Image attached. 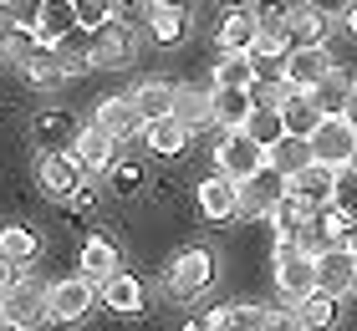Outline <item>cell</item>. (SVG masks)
<instances>
[{
	"label": "cell",
	"instance_id": "obj_1",
	"mask_svg": "<svg viewBox=\"0 0 357 331\" xmlns=\"http://www.w3.org/2000/svg\"><path fill=\"white\" fill-rule=\"evenodd\" d=\"M275 291H281L291 306H296L306 291H317V255L306 250V245L275 240Z\"/></svg>",
	"mask_w": 357,
	"mask_h": 331
},
{
	"label": "cell",
	"instance_id": "obj_2",
	"mask_svg": "<svg viewBox=\"0 0 357 331\" xmlns=\"http://www.w3.org/2000/svg\"><path fill=\"white\" fill-rule=\"evenodd\" d=\"M306 148H312V158L327 163V169H347V163H352V148H357V128L342 118V112H327V118L312 128Z\"/></svg>",
	"mask_w": 357,
	"mask_h": 331
},
{
	"label": "cell",
	"instance_id": "obj_3",
	"mask_svg": "<svg viewBox=\"0 0 357 331\" xmlns=\"http://www.w3.org/2000/svg\"><path fill=\"white\" fill-rule=\"evenodd\" d=\"M266 158H271V153L250 138L245 128H225V138H220V148H215V174H225V178H235V184H240V178H250Z\"/></svg>",
	"mask_w": 357,
	"mask_h": 331
},
{
	"label": "cell",
	"instance_id": "obj_4",
	"mask_svg": "<svg viewBox=\"0 0 357 331\" xmlns=\"http://www.w3.org/2000/svg\"><path fill=\"white\" fill-rule=\"evenodd\" d=\"M327 72H332V52H327V41L291 46V52L281 56V82H286L291 92H312Z\"/></svg>",
	"mask_w": 357,
	"mask_h": 331
},
{
	"label": "cell",
	"instance_id": "obj_5",
	"mask_svg": "<svg viewBox=\"0 0 357 331\" xmlns=\"http://www.w3.org/2000/svg\"><path fill=\"white\" fill-rule=\"evenodd\" d=\"M133 56H138V31L128 26V21H118V15H112L107 26L92 31V66L118 72V66H133Z\"/></svg>",
	"mask_w": 357,
	"mask_h": 331
},
{
	"label": "cell",
	"instance_id": "obj_6",
	"mask_svg": "<svg viewBox=\"0 0 357 331\" xmlns=\"http://www.w3.org/2000/svg\"><path fill=\"white\" fill-rule=\"evenodd\" d=\"M97 301V286L87 275H67V280H56V286H46V321H82L87 311Z\"/></svg>",
	"mask_w": 357,
	"mask_h": 331
},
{
	"label": "cell",
	"instance_id": "obj_7",
	"mask_svg": "<svg viewBox=\"0 0 357 331\" xmlns=\"http://www.w3.org/2000/svg\"><path fill=\"white\" fill-rule=\"evenodd\" d=\"M118 148H123V143L112 138L107 128L87 123V128L72 132V148H67V153L77 158V169H82V174H107L112 163H118Z\"/></svg>",
	"mask_w": 357,
	"mask_h": 331
},
{
	"label": "cell",
	"instance_id": "obj_8",
	"mask_svg": "<svg viewBox=\"0 0 357 331\" xmlns=\"http://www.w3.org/2000/svg\"><path fill=\"white\" fill-rule=\"evenodd\" d=\"M209 280H215V255H209L204 245H189V250L174 255V265H169V291L178 295V301L199 295Z\"/></svg>",
	"mask_w": 357,
	"mask_h": 331
},
{
	"label": "cell",
	"instance_id": "obj_9",
	"mask_svg": "<svg viewBox=\"0 0 357 331\" xmlns=\"http://www.w3.org/2000/svg\"><path fill=\"white\" fill-rule=\"evenodd\" d=\"M235 189H240V214H245V220H261V214H271V204H275V199L286 194V174H281V169H275V163L266 158L261 169H255L250 178H240Z\"/></svg>",
	"mask_w": 357,
	"mask_h": 331
},
{
	"label": "cell",
	"instance_id": "obj_10",
	"mask_svg": "<svg viewBox=\"0 0 357 331\" xmlns=\"http://www.w3.org/2000/svg\"><path fill=\"white\" fill-rule=\"evenodd\" d=\"M0 316L15 321V326H36L46 316V286L41 280H26V275H15L6 291H0Z\"/></svg>",
	"mask_w": 357,
	"mask_h": 331
},
{
	"label": "cell",
	"instance_id": "obj_11",
	"mask_svg": "<svg viewBox=\"0 0 357 331\" xmlns=\"http://www.w3.org/2000/svg\"><path fill=\"white\" fill-rule=\"evenodd\" d=\"M36 184H41V194H52V199H72L77 184H82V169H77V158L61 153V148H41V158H36Z\"/></svg>",
	"mask_w": 357,
	"mask_h": 331
},
{
	"label": "cell",
	"instance_id": "obj_12",
	"mask_svg": "<svg viewBox=\"0 0 357 331\" xmlns=\"http://www.w3.org/2000/svg\"><path fill=\"white\" fill-rule=\"evenodd\" d=\"M255 15H261V26H255V36H250V56H255V61H281V56L291 52L286 10L266 6V10H255Z\"/></svg>",
	"mask_w": 357,
	"mask_h": 331
},
{
	"label": "cell",
	"instance_id": "obj_13",
	"mask_svg": "<svg viewBox=\"0 0 357 331\" xmlns=\"http://www.w3.org/2000/svg\"><path fill=\"white\" fill-rule=\"evenodd\" d=\"M332 174L337 169H327V163H301L296 174H286V194H296L301 204H312V209H327L332 204Z\"/></svg>",
	"mask_w": 357,
	"mask_h": 331
},
{
	"label": "cell",
	"instance_id": "obj_14",
	"mask_svg": "<svg viewBox=\"0 0 357 331\" xmlns=\"http://www.w3.org/2000/svg\"><path fill=\"white\" fill-rule=\"evenodd\" d=\"M271 224H275V235H281V240L306 245V240H312V224H317V209L301 204L296 194H281V199L271 204Z\"/></svg>",
	"mask_w": 357,
	"mask_h": 331
},
{
	"label": "cell",
	"instance_id": "obj_15",
	"mask_svg": "<svg viewBox=\"0 0 357 331\" xmlns=\"http://www.w3.org/2000/svg\"><path fill=\"white\" fill-rule=\"evenodd\" d=\"M352 270H357V255L347 245H327L317 255V291H332V295H347L352 291Z\"/></svg>",
	"mask_w": 357,
	"mask_h": 331
},
{
	"label": "cell",
	"instance_id": "obj_16",
	"mask_svg": "<svg viewBox=\"0 0 357 331\" xmlns=\"http://www.w3.org/2000/svg\"><path fill=\"white\" fill-rule=\"evenodd\" d=\"M199 214H204V220H215V224L235 220V214H240V189H235V178H225V174L204 178V184H199Z\"/></svg>",
	"mask_w": 357,
	"mask_h": 331
},
{
	"label": "cell",
	"instance_id": "obj_17",
	"mask_svg": "<svg viewBox=\"0 0 357 331\" xmlns=\"http://www.w3.org/2000/svg\"><path fill=\"white\" fill-rule=\"evenodd\" d=\"M92 123L107 128L118 143H128V138H138V132H143V118H138V107L128 102V97H102L97 112H92Z\"/></svg>",
	"mask_w": 357,
	"mask_h": 331
},
{
	"label": "cell",
	"instance_id": "obj_18",
	"mask_svg": "<svg viewBox=\"0 0 357 331\" xmlns=\"http://www.w3.org/2000/svg\"><path fill=\"white\" fill-rule=\"evenodd\" d=\"M149 31L158 46H178L189 36V10L178 6V0H153L149 6Z\"/></svg>",
	"mask_w": 357,
	"mask_h": 331
},
{
	"label": "cell",
	"instance_id": "obj_19",
	"mask_svg": "<svg viewBox=\"0 0 357 331\" xmlns=\"http://www.w3.org/2000/svg\"><path fill=\"white\" fill-rule=\"evenodd\" d=\"M143 143H149V153H158V158H178L189 148V128L178 123L174 112H164V118L143 123Z\"/></svg>",
	"mask_w": 357,
	"mask_h": 331
},
{
	"label": "cell",
	"instance_id": "obj_20",
	"mask_svg": "<svg viewBox=\"0 0 357 331\" xmlns=\"http://www.w3.org/2000/svg\"><path fill=\"white\" fill-rule=\"evenodd\" d=\"M102 301L118 311V316H143V311H149V295H143L138 275H128V270H118V275L102 280Z\"/></svg>",
	"mask_w": 357,
	"mask_h": 331
},
{
	"label": "cell",
	"instance_id": "obj_21",
	"mask_svg": "<svg viewBox=\"0 0 357 331\" xmlns=\"http://www.w3.org/2000/svg\"><path fill=\"white\" fill-rule=\"evenodd\" d=\"M250 107V87H209V118L220 128H245Z\"/></svg>",
	"mask_w": 357,
	"mask_h": 331
},
{
	"label": "cell",
	"instance_id": "obj_22",
	"mask_svg": "<svg viewBox=\"0 0 357 331\" xmlns=\"http://www.w3.org/2000/svg\"><path fill=\"white\" fill-rule=\"evenodd\" d=\"M31 31H36V41H46V46L61 41L67 31H77V6H72V0H41Z\"/></svg>",
	"mask_w": 357,
	"mask_h": 331
},
{
	"label": "cell",
	"instance_id": "obj_23",
	"mask_svg": "<svg viewBox=\"0 0 357 331\" xmlns=\"http://www.w3.org/2000/svg\"><path fill=\"white\" fill-rule=\"evenodd\" d=\"M321 118H327V112H321L306 92H286V97H281V123H286V138H312V128H317Z\"/></svg>",
	"mask_w": 357,
	"mask_h": 331
},
{
	"label": "cell",
	"instance_id": "obj_24",
	"mask_svg": "<svg viewBox=\"0 0 357 331\" xmlns=\"http://www.w3.org/2000/svg\"><path fill=\"white\" fill-rule=\"evenodd\" d=\"M342 295H332V291H306L301 301H296V316H301V326L306 331H332L337 326V316H342Z\"/></svg>",
	"mask_w": 357,
	"mask_h": 331
},
{
	"label": "cell",
	"instance_id": "obj_25",
	"mask_svg": "<svg viewBox=\"0 0 357 331\" xmlns=\"http://www.w3.org/2000/svg\"><path fill=\"white\" fill-rule=\"evenodd\" d=\"M123 270V255L112 250V240H102V235H92L87 245H82V270L77 275H87L92 286H102L107 275H118Z\"/></svg>",
	"mask_w": 357,
	"mask_h": 331
},
{
	"label": "cell",
	"instance_id": "obj_26",
	"mask_svg": "<svg viewBox=\"0 0 357 331\" xmlns=\"http://www.w3.org/2000/svg\"><path fill=\"white\" fill-rule=\"evenodd\" d=\"M21 72H26V82H31V87H46V92H52V87H61V82H67V66H61V56H56V46H36V52H31V61L21 66Z\"/></svg>",
	"mask_w": 357,
	"mask_h": 331
},
{
	"label": "cell",
	"instance_id": "obj_27",
	"mask_svg": "<svg viewBox=\"0 0 357 331\" xmlns=\"http://www.w3.org/2000/svg\"><path fill=\"white\" fill-rule=\"evenodd\" d=\"M169 112H174L189 132L215 123V118H209V92H204V87H174V107H169Z\"/></svg>",
	"mask_w": 357,
	"mask_h": 331
},
{
	"label": "cell",
	"instance_id": "obj_28",
	"mask_svg": "<svg viewBox=\"0 0 357 331\" xmlns=\"http://www.w3.org/2000/svg\"><path fill=\"white\" fill-rule=\"evenodd\" d=\"M56 46V56H61V66H67V77H82V72H92V31H67L61 41H52Z\"/></svg>",
	"mask_w": 357,
	"mask_h": 331
},
{
	"label": "cell",
	"instance_id": "obj_29",
	"mask_svg": "<svg viewBox=\"0 0 357 331\" xmlns=\"http://www.w3.org/2000/svg\"><path fill=\"white\" fill-rule=\"evenodd\" d=\"M286 31H291V41H296V46L327 41V15L317 10V0H312V6H291L286 10Z\"/></svg>",
	"mask_w": 357,
	"mask_h": 331
},
{
	"label": "cell",
	"instance_id": "obj_30",
	"mask_svg": "<svg viewBox=\"0 0 357 331\" xmlns=\"http://www.w3.org/2000/svg\"><path fill=\"white\" fill-rule=\"evenodd\" d=\"M255 26H261V15H255L250 6H245V10H230V15L220 21V46H225V52H250Z\"/></svg>",
	"mask_w": 357,
	"mask_h": 331
},
{
	"label": "cell",
	"instance_id": "obj_31",
	"mask_svg": "<svg viewBox=\"0 0 357 331\" xmlns=\"http://www.w3.org/2000/svg\"><path fill=\"white\" fill-rule=\"evenodd\" d=\"M0 255L15 260V265L36 260L41 255V235H36V229H26V224H0Z\"/></svg>",
	"mask_w": 357,
	"mask_h": 331
},
{
	"label": "cell",
	"instance_id": "obj_32",
	"mask_svg": "<svg viewBox=\"0 0 357 331\" xmlns=\"http://www.w3.org/2000/svg\"><path fill=\"white\" fill-rule=\"evenodd\" d=\"M36 31L31 26H0V66H26L36 52Z\"/></svg>",
	"mask_w": 357,
	"mask_h": 331
},
{
	"label": "cell",
	"instance_id": "obj_33",
	"mask_svg": "<svg viewBox=\"0 0 357 331\" xmlns=\"http://www.w3.org/2000/svg\"><path fill=\"white\" fill-rule=\"evenodd\" d=\"M128 102L138 107L143 123H153V118H164V112L174 107V87H169V82H143V87L128 97Z\"/></svg>",
	"mask_w": 357,
	"mask_h": 331
},
{
	"label": "cell",
	"instance_id": "obj_34",
	"mask_svg": "<svg viewBox=\"0 0 357 331\" xmlns=\"http://www.w3.org/2000/svg\"><path fill=\"white\" fill-rule=\"evenodd\" d=\"M245 132H250V138H255V143H261L266 153H271V148H275V143L286 138L281 107H250V118H245Z\"/></svg>",
	"mask_w": 357,
	"mask_h": 331
},
{
	"label": "cell",
	"instance_id": "obj_35",
	"mask_svg": "<svg viewBox=\"0 0 357 331\" xmlns=\"http://www.w3.org/2000/svg\"><path fill=\"white\" fill-rule=\"evenodd\" d=\"M347 92H352V77H347V72H337V66H332V72L321 77V82H317V87L306 92V97H312V102H317L321 112H342Z\"/></svg>",
	"mask_w": 357,
	"mask_h": 331
},
{
	"label": "cell",
	"instance_id": "obj_36",
	"mask_svg": "<svg viewBox=\"0 0 357 331\" xmlns=\"http://www.w3.org/2000/svg\"><path fill=\"white\" fill-rule=\"evenodd\" d=\"M255 82V56L250 52H225V61L215 66V87H250Z\"/></svg>",
	"mask_w": 357,
	"mask_h": 331
},
{
	"label": "cell",
	"instance_id": "obj_37",
	"mask_svg": "<svg viewBox=\"0 0 357 331\" xmlns=\"http://www.w3.org/2000/svg\"><path fill=\"white\" fill-rule=\"evenodd\" d=\"M271 163L281 174H296L301 163H312V148H306V138H281V143L271 148Z\"/></svg>",
	"mask_w": 357,
	"mask_h": 331
},
{
	"label": "cell",
	"instance_id": "obj_38",
	"mask_svg": "<svg viewBox=\"0 0 357 331\" xmlns=\"http://www.w3.org/2000/svg\"><path fill=\"white\" fill-rule=\"evenodd\" d=\"M72 6H77V26L82 31H97L118 15V0H72Z\"/></svg>",
	"mask_w": 357,
	"mask_h": 331
},
{
	"label": "cell",
	"instance_id": "obj_39",
	"mask_svg": "<svg viewBox=\"0 0 357 331\" xmlns=\"http://www.w3.org/2000/svg\"><path fill=\"white\" fill-rule=\"evenodd\" d=\"M332 204L342 214H357V169H352V163L332 174Z\"/></svg>",
	"mask_w": 357,
	"mask_h": 331
},
{
	"label": "cell",
	"instance_id": "obj_40",
	"mask_svg": "<svg viewBox=\"0 0 357 331\" xmlns=\"http://www.w3.org/2000/svg\"><path fill=\"white\" fill-rule=\"evenodd\" d=\"M261 331H306V326H301V316H296V306H281V311L271 306V316H266Z\"/></svg>",
	"mask_w": 357,
	"mask_h": 331
},
{
	"label": "cell",
	"instance_id": "obj_41",
	"mask_svg": "<svg viewBox=\"0 0 357 331\" xmlns=\"http://www.w3.org/2000/svg\"><path fill=\"white\" fill-rule=\"evenodd\" d=\"M61 132H67V118H61V112H46V118L36 123V138H46V143L61 138Z\"/></svg>",
	"mask_w": 357,
	"mask_h": 331
},
{
	"label": "cell",
	"instance_id": "obj_42",
	"mask_svg": "<svg viewBox=\"0 0 357 331\" xmlns=\"http://www.w3.org/2000/svg\"><path fill=\"white\" fill-rule=\"evenodd\" d=\"M107 174H112V184H118V194H123V189H138V184H143V174H138V169H128V163H123V169L112 163Z\"/></svg>",
	"mask_w": 357,
	"mask_h": 331
},
{
	"label": "cell",
	"instance_id": "obj_43",
	"mask_svg": "<svg viewBox=\"0 0 357 331\" xmlns=\"http://www.w3.org/2000/svg\"><path fill=\"white\" fill-rule=\"evenodd\" d=\"M342 118L357 128V82H352V92H347V102H342Z\"/></svg>",
	"mask_w": 357,
	"mask_h": 331
},
{
	"label": "cell",
	"instance_id": "obj_44",
	"mask_svg": "<svg viewBox=\"0 0 357 331\" xmlns=\"http://www.w3.org/2000/svg\"><path fill=\"white\" fill-rule=\"evenodd\" d=\"M342 245L357 255V214H352V220H347V229H342Z\"/></svg>",
	"mask_w": 357,
	"mask_h": 331
},
{
	"label": "cell",
	"instance_id": "obj_45",
	"mask_svg": "<svg viewBox=\"0 0 357 331\" xmlns=\"http://www.w3.org/2000/svg\"><path fill=\"white\" fill-rule=\"evenodd\" d=\"M10 280H15V260H6V255H0V291H6Z\"/></svg>",
	"mask_w": 357,
	"mask_h": 331
},
{
	"label": "cell",
	"instance_id": "obj_46",
	"mask_svg": "<svg viewBox=\"0 0 357 331\" xmlns=\"http://www.w3.org/2000/svg\"><path fill=\"white\" fill-rule=\"evenodd\" d=\"M347 31H352V36H357V0H352V6H347Z\"/></svg>",
	"mask_w": 357,
	"mask_h": 331
},
{
	"label": "cell",
	"instance_id": "obj_47",
	"mask_svg": "<svg viewBox=\"0 0 357 331\" xmlns=\"http://www.w3.org/2000/svg\"><path fill=\"white\" fill-rule=\"evenodd\" d=\"M0 331H26V326H15V321H6V316H0Z\"/></svg>",
	"mask_w": 357,
	"mask_h": 331
},
{
	"label": "cell",
	"instance_id": "obj_48",
	"mask_svg": "<svg viewBox=\"0 0 357 331\" xmlns=\"http://www.w3.org/2000/svg\"><path fill=\"white\" fill-rule=\"evenodd\" d=\"M225 6H230V10H245V6H250V0H225Z\"/></svg>",
	"mask_w": 357,
	"mask_h": 331
},
{
	"label": "cell",
	"instance_id": "obj_49",
	"mask_svg": "<svg viewBox=\"0 0 357 331\" xmlns=\"http://www.w3.org/2000/svg\"><path fill=\"white\" fill-rule=\"evenodd\" d=\"M184 331H204V321H189V326H184Z\"/></svg>",
	"mask_w": 357,
	"mask_h": 331
},
{
	"label": "cell",
	"instance_id": "obj_50",
	"mask_svg": "<svg viewBox=\"0 0 357 331\" xmlns=\"http://www.w3.org/2000/svg\"><path fill=\"white\" fill-rule=\"evenodd\" d=\"M352 169H357V148H352Z\"/></svg>",
	"mask_w": 357,
	"mask_h": 331
},
{
	"label": "cell",
	"instance_id": "obj_51",
	"mask_svg": "<svg viewBox=\"0 0 357 331\" xmlns=\"http://www.w3.org/2000/svg\"><path fill=\"white\" fill-rule=\"evenodd\" d=\"M352 291H357V270H352Z\"/></svg>",
	"mask_w": 357,
	"mask_h": 331
}]
</instances>
